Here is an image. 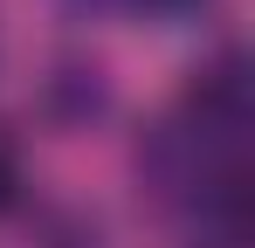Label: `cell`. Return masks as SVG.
<instances>
[{"label": "cell", "instance_id": "1", "mask_svg": "<svg viewBox=\"0 0 255 248\" xmlns=\"http://www.w3.org/2000/svg\"><path fill=\"white\" fill-rule=\"evenodd\" d=\"M21 200V152H14V138L0 131V214Z\"/></svg>", "mask_w": 255, "mask_h": 248}, {"label": "cell", "instance_id": "2", "mask_svg": "<svg viewBox=\"0 0 255 248\" xmlns=\"http://www.w3.org/2000/svg\"><path fill=\"white\" fill-rule=\"evenodd\" d=\"M138 7H152V14H179V7H193V0H138Z\"/></svg>", "mask_w": 255, "mask_h": 248}]
</instances>
